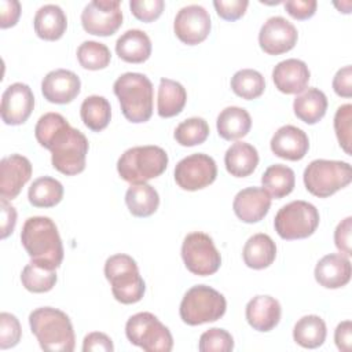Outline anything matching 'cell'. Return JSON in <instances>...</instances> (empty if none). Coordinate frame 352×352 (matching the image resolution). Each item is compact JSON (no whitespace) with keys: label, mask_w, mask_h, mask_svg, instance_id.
<instances>
[{"label":"cell","mask_w":352,"mask_h":352,"mask_svg":"<svg viewBox=\"0 0 352 352\" xmlns=\"http://www.w3.org/2000/svg\"><path fill=\"white\" fill-rule=\"evenodd\" d=\"M34 136L40 146L51 151V162L58 172L74 176L85 169L88 140L81 131L70 126L62 114L41 116L34 126Z\"/></svg>","instance_id":"1"},{"label":"cell","mask_w":352,"mask_h":352,"mask_svg":"<svg viewBox=\"0 0 352 352\" xmlns=\"http://www.w3.org/2000/svg\"><path fill=\"white\" fill-rule=\"evenodd\" d=\"M21 242L32 261L56 270L63 260V245L56 224L47 216L26 219L21 231Z\"/></svg>","instance_id":"2"},{"label":"cell","mask_w":352,"mask_h":352,"mask_svg":"<svg viewBox=\"0 0 352 352\" xmlns=\"http://www.w3.org/2000/svg\"><path fill=\"white\" fill-rule=\"evenodd\" d=\"M29 324L41 349L51 352H72L74 349L73 324L63 311L52 307L36 308L29 315Z\"/></svg>","instance_id":"3"},{"label":"cell","mask_w":352,"mask_h":352,"mask_svg":"<svg viewBox=\"0 0 352 352\" xmlns=\"http://www.w3.org/2000/svg\"><path fill=\"white\" fill-rule=\"evenodd\" d=\"M124 117L135 124L146 122L153 114L154 89L150 78L142 73H124L113 85Z\"/></svg>","instance_id":"4"},{"label":"cell","mask_w":352,"mask_h":352,"mask_svg":"<svg viewBox=\"0 0 352 352\" xmlns=\"http://www.w3.org/2000/svg\"><path fill=\"white\" fill-rule=\"evenodd\" d=\"M168 154L160 146H136L121 154L117 161V172L125 182L146 183L161 176L168 166Z\"/></svg>","instance_id":"5"},{"label":"cell","mask_w":352,"mask_h":352,"mask_svg":"<svg viewBox=\"0 0 352 352\" xmlns=\"http://www.w3.org/2000/svg\"><path fill=\"white\" fill-rule=\"evenodd\" d=\"M104 276L110 282L111 293L118 302L135 304L143 298L146 283L131 256L124 253L110 256L104 263Z\"/></svg>","instance_id":"6"},{"label":"cell","mask_w":352,"mask_h":352,"mask_svg":"<svg viewBox=\"0 0 352 352\" xmlns=\"http://www.w3.org/2000/svg\"><path fill=\"white\" fill-rule=\"evenodd\" d=\"M227 309L224 296L206 285H197L187 290L180 302L182 320L190 326H198L219 320Z\"/></svg>","instance_id":"7"},{"label":"cell","mask_w":352,"mask_h":352,"mask_svg":"<svg viewBox=\"0 0 352 352\" xmlns=\"http://www.w3.org/2000/svg\"><path fill=\"white\" fill-rule=\"evenodd\" d=\"M302 180L312 195L327 198L351 183L352 169L344 161L314 160L307 165Z\"/></svg>","instance_id":"8"},{"label":"cell","mask_w":352,"mask_h":352,"mask_svg":"<svg viewBox=\"0 0 352 352\" xmlns=\"http://www.w3.org/2000/svg\"><path fill=\"white\" fill-rule=\"evenodd\" d=\"M125 336L131 344L146 352H169L173 337L169 329L151 312H138L125 324Z\"/></svg>","instance_id":"9"},{"label":"cell","mask_w":352,"mask_h":352,"mask_svg":"<svg viewBox=\"0 0 352 352\" xmlns=\"http://www.w3.org/2000/svg\"><path fill=\"white\" fill-rule=\"evenodd\" d=\"M319 226L318 209L307 201H292L275 214L274 227L282 239H304L311 236Z\"/></svg>","instance_id":"10"},{"label":"cell","mask_w":352,"mask_h":352,"mask_svg":"<svg viewBox=\"0 0 352 352\" xmlns=\"http://www.w3.org/2000/svg\"><path fill=\"white\" fill-rule=\"evenodd\" d=\"M182 258L186 268L198 276L213 275L221 265V256L213 239L201 231L186 235L182 243Z\"/></svg>","instance_id":"11"},{"label":"cell","mask_w":352,"mask_h":352,"mask_svg":"<svg viewBox=\"0 0 352 352\" xmlns=\"http://www.w3.org/2000/svg\"><path fill=\"white\" fill-rule=\"evenodd\" d=\"M217 165L214 160L204 153H195L180 160L175 166L176 184L187 191L208 187L216 180Z\"/></svg>","instance_id":"12"},{"label":"cell","mask_w":352,"mask_h":352,"mask_svg":"<svg viewBox=\"0 0 352 352\" xmlns=\"http://www.w3.org/2000/svg\"><path fill=\"white\" fill-rule=\"evenodd\" d=\"M81 25L87 33L94 36L114 34L122 25L121 1L94 0L88 3L81 12Z\"/></svg>","instance_id":"13"},{"label":"cell","mask_w":352,"mask_h":352,"mask_svg":"<svg viewBox=\"0 0 352 352\" xmlns=\"http://www.w3.org/2000/svg\"><path fill=\"white\" fill-rule=\"evenodd\" d=\"M210 28L212 22L209 12L198 4H190L180 8L173 22L175 34L187 45L202 43L209 36Z\"/></svg>","instance_id":"14"},{"label":"cell","mask_w":352,"mask_h":352,"mask_svg":"<svg viewBox=\"0 0 352 352\" xmlns=\"http://www.w3.org/2000/svg\"><path fill=\"white\" fill-rule=\"evenodd\" d=\"M297 38V29L283 16L268 18L258 32L260 48L268 55H280L293 50Z\"/></svg>","instance_id":"15"},{"label":"cell","mask_w":352,"mask_h":352,"mask_svg":"<svg viewBox=\"0 0 352 352\" xmlns=\"http://www.w3.org/2000/svg\"><path fill=\"white\" fill-rule=\"evenodd\" d=\"M33 107L34 96L30 87L23 82H14L3 92L1 120L7 125H21L30 117Z\"/></svg>","instance_id":"16"},{"label":"cell","mask_w":352,"mask_h":352,"mask_svg":"<svg viewBox=\"0 0 352 352\" xmlns=\"http://www.w3.org/2000/svg\"><path fill=\"white\" fill-rule=\"evenodd\" d=\"M32 164L21 154H11L0 161V195L14 199L30 180Z\"/></svg>","instance_id":"17"},{"label":"cell","mask_w":352,"mask_h":352,"mask_svg":"<svg viewBox=\"0 0 352 352\" xmlns=\"http://www.w3.org/2000/svg\"><path fill=\"white\" fill-rule=\"evenodd\" d=\"M81 89L80 77L72 70L56 69L50 72L41 81V92L44 98L56 104L70 103L77 98Z\"/></svg>","instance_id":"18"},{"label":"cell","mask_w":352,"mask_h":352,"mask_svg":"<svg viewBox=\"0 0 352 352\" xmlns=\"http://www.w3.org/2000/svg\"><path fill=\"white\" fill-rule=\"evenodd\" d=\"M271 208V195L263 187H246L241 190L232 202L234 213L243 223L263 220Z\"/></svg>","instance_id":"19"},{"label":"cell","mask_w":352,"mask_h":352,"mask_svg":"<svg viewBox=\"0 0 352 352\" xmlns=\"http://www.w3.org/2000/svg\"><path fill=\"white\" fill-rule=\"evenodd\" d=\"M270 146L276 157L289 161H300L308 153L309 139L302 129L294 125H283L274 133Z\"/></svg>","instance_id":"20"},{"label":"cell","mask_w":352,"mask_h":352,"mask_svg":"<svg viewBox=\"0 0 352 352\" xmlns=\"http://www.w3.org/2000/svg\"><path fill=\"white\" fill-rule=\"evenodd\" d=\"M311 73L305 62L290 58L279 62L272 70V80L278 91L293 95L301 94L309 81Z\"/></svg>","instance_id":"21"},{"label":"cell","mask_w":352,"mask_h":352,"mask_svg":"<svg viewBox=\"0 0 352 352\" xmlns=\"http://www.w3.org/2000/svg\"><path fill=\"white\" fill-rule=\"evenodd\" d=\"M314 275L320 286L326 289H340L351 280V261L341 253L326 254L318 261Z\"/></svg>","instance_id":"22"},{"label":"cell","mask_w":352,"mask_h":352,"mask_svg":"<svg viewBox=\"0 0 352 352\" xmlns=\"http://www.w3.org/2000/svg\"><path fill=\"white\" fill-rule=\"evenodd\" d=\"M246 320L257 331H271L280 320L282 308L276 298L271 296H256L245 309Z\"/></svg>","instance_id":"23"},{"label":"cell","mask_w":352,"mask_h":352,"mask_svg":"<svg viewBox=\"0 0 352 352\" xmlns=\"http://www.w3.org/2000/svg\"><path fill=\"white\" fill-rule=\"evenodd\" d=\"M116 52L128 63H143L151 55V40L143 30L129 29L117 38Z\"/></svg>","instance_id":"24"},{"label":"cell","mask_w":352,"mask_h":352,"mask_svg":"<svg viewBox=\"0 0 352 352\" xmlns=\"http://www.w3.org/2000/svg\"><path fill=\"white\" fill-rule=\"evenodd\" d=\"M33 26L36 34L47 41L59 40L67 28V18L63 10L56 4L40 7L34 15Z\"/></svg>","instance_id":"25"},{"label":"cell","mask_w":352,"mask_h":352,"mask_svg":"<svg viewBox=\"0 0 352 352\" xmlns=\"http://www.w3.org/2000/svg\"><path fill=\"white\" fill-rule=\"evenodd\" d=\"M224 164L231 176L246 177L252 175L258 165V153L254 146L246 142H235L227 148Z\"/></svg>","instance_id":"26"},{"label":"cell","mask_w":352,"mask_h":352,"mask_svg":"<svg viewBox=\"0 0 352 352\" xmlns=\"http://www.w3.org/2000/svg\"><path fill=\"white\" fill-rule=\"evenodd\" d=\"M242 257L249 268L264 270L275 261L276 245L270 235L263 232L254 234L246 241Z\"/></svg>","instance_id":"27"},{"label":"cell","mask_w":352,"mask_h":352,"mask_svg":"<svg viewBox=\"0 0 352 352\" xmlns=\"http://www.w3.org/2000/svg\"><path fill=\"white\" fill-rule=\"evenodd\" d=\"M216 126L219 136L226 140H236L249 133L252 128V118L243 107L228 106L217 116Z\"/></svg>","instance_id":"28"},{"label":"cell","mask_w":352,"mask_h":352,"mask_svg":"<svg viewBox=\"0 0 352 352\" xmlns=\"http://www.w3.org/2000/svg\"><path fill=\"white\" fill-rule=\"evenodd\" d=\"M293 110L298 120L314 125L319 122L327 110V98L318 88H308L297 95L293 102Z\"/></svg>","instance_id":"29"},{"label":"cell","mask_w":352,"mask_h":352,"mask_svg":"<svg viewBox=\"0 0 352 352\" xmlns=\"http://www.w3.org/2000/svg\"><path fill=\"white\" fill-rule=\"evenodd\" d=\"M187 102L186 88L170 78H161L158 87L157 111L162 118H170L182 113Z\"/></svg>","instance_id":"30"},{"label":"cell","mask_w":352,"mask_h":352,"mask_svg":"<svg viewBox=\"0 0 352 352\" xmlns=\"http://www.w3.org/2000/svg\"><path fill=\"white\" fill-rule=\"evenodd\" d=\"M125 204L133 216L148 217L158 209L160 195L153 186L135 183L125 192Z\"/></svg>","instance_id":"31"},{"label":"cell","mask_w":352,"mask_h":352,"mask_svg":"<svg viewBox=\"0 0 352 352\" xmlns=\"http://www.w3.org/2000/svg\"><path fill=\"white\" fill-rule=\"evenodd\" d=\"M327 336L324 320L318 315H305L297 320L293 329V340L302 348L320 346Z\"/></svg>","instance_id":"32"},{"label":"cell","mask_w":352,"mask_h":352,"mask_svg":"<svg viewBox=\"0 0 352 352\" xmlns=\"http://www.w3.org/2000/svg\"><path fill=\"white\" fill-rule=\"evenodd\" d=\"M263 188L274 198L289 195L296 184L294 170L282 164H274L265 169L261 176Z\"/></svg>","instance_id":"33"},{"label":"cell","mask_w":352,"mask_h":352,"mask_svg":"<svg viewBox=\"0 0 352 352\" xmlns=\"http://www.w3.org/2000/svg\"><path fill=\"white\" fill-rule=\"evenodd\" d=\"M80 116L88 129L99 132L109 125L111 118V107L106 98L91 95L82 100Z\"/></svg>","instance_id":"34"},{"label":"cell","mask_w":352,"mask_h":352,"mask_svg":"<svg viewBox=\"0 0 352 352\" xmlns=\"http://www.w3.org/2000/svg\"><path fill=\"white\" fill-rule=\"evenodd\" d=\"M28 198L36 208H52L62 201L63 186L51 176H41L29 187Z\"/></svg>","instance_id":"35"},{"label":"cell","mask_w":352,"mask_h":352,"mask_svg":"<svg viewBox=\"0 0 352 352\" xmlns=\"http://www.w3.org/2000/svg\"><path fill=\"white\" fill-rule=\"evenodd\" d=\"M21 282L32 293H45L55 286L56 272L55 270L30 261L21 272Z\"/></svg>","instance_id":"36"},{"label":"cell","mask_w":352,"mask_h":352,"mask_svg":"<svg viewBox=\"0 0 352 352\" xmlns=\"http://www.w3.org/2000/svg\"><path fill=\"white\" fill-rule=\"evenodd\" d=\"M231 89L239 98L252 100L261 96L265 89V80L263 74L254 69H242L232 76Z\"/></svg>","instance_id":"37"},{"label":"cell","mask_w":352,"mask_h":352,"mask_svg":"<svg viewBox=\"0 0 352 352\" xmlns=\"http://www.w3.org/2000/svg\"><path fill=\"white\" fill-rule=\"evenodd\" d=\"M78 63L88 70H100L109 66L111 60L110 50L106 44L88 40L78 45L77 48Z\"/></svg>","instance_id":"38"},{"label":"cell","mask_w":352,"mask_h":352,"mask_svg":"<svg viewBox=\"0 0 352 352\" xmlns=\"http://www.w3.org/2000/svg\"><path fill=\"white\" fill-rule=\"evenodd\" d=\"M175 140L184 147L204 143L209 136V125L201 117H191L182 121L175 129Z\"/></svg>","instance_id":"39"},{"label":"cell","mask_w":352,"mask_h":352,"mask_svg":"<svg viewBox=\"0 0 352 352\" xmlns=\"http://www.w3.org/2000/svg\"><path fill=\"white\" fill-rule=\"evenodd\" d=\"M198 349L201 352H231L234 349V338L227 330L212 327L201 334Z\"/></svg>","instance_id":"40"},{"label":"cell","mask_w":352,"mask_h":352,"mask_svg":"<svg viewBox=\"0 0 352 352\" xmlns=\"http://www.w3.org/2000/svg\"><path fill=\"white\" fill-rule=\"evenodd\" d=\"M352 104L346 103L337 109L334 116V131L340 146L346 154H351V131H352Z\"/></svg>","instance_id":"41"},{"label":"cell","mask_w":352,"mask_h":352,"mask_svg":"<svg viewBox=\"0 0 352 352\" xmlns=\"http://www.w3.org/2000/svg\"><path fill=\"white\" fill-rule=\"evenodd\" d=\"M22 336L18 318L10 312L0 314V349L15 346Z\"/></svg>","instance_id":"42"},{"label":"cell","mask_w":352,"mask_h":352,"mask_svg":"<svg viewBox=\"0 0 352 352\" xmlns=\"http://www.w3.org/2000/svg\"><path fill=\"white\" fill-rule=\"evenodd\" d=\"M164 0H131L129 8L135 18L143 22L155 21L164 11Z\"/></svg>","instance_id":"43"},{"label":"cell","mask_w":352,"mask_h":352,"mask_svg":"<svg viewBox=\"0 0 352 352\" xmlns=\"http://www.w3.org/2000/svg\"><path fill=\"white\" fill-rule=\"evenodd\" d=\"M213 6L220 18L226 21H236L246 12L248 0H214Z\"/></svg>","instance_id":"44"},{"label":"cell","mask_w":352,"mask_h":352,"mask_svg":"<svg viewBox=\"0 0 352 352\" xmlns=\"http://www.w3.org/2000/svg\"><path fill=\"white\" fill-rule=\"evenodd\" d=\"M351 231H352V217L348 216L338 223L334 231V243L336 248L344 253V256H351Z\"/></svg>","instance_id":"45"},{"label":"cell","mask_w":352,"mask_h":352,"mask_svg":"<svg viewBox=\"0 0 352 352\" xmlns=\"http://www.w3.org/2000/svg\"><path fill=\"white\" fill-rule=\"evenodd\" d=\"M283 6L290 16L298 21H304L315 14L318 3L315 0H287Z\"/></svg>","instance_id":"46"},{"label":"cell","mask_w":352,"mask_h":352,"mask_svg":"<svg viewBox=\"0 0 352 352\" xmlns=\"http://www.w3.org/2000/svg\"><path fill=\"white\" fill-rule=\"evenodd\" d=\"M82 351L84 352H92V351H95V352H98V351L113 352L114 345H113L111 338L107 334L100 333V331H92V333H89L84 337Z\"/></svg>","instance_id":"47"},{"label":"cell","mask_w":352,"mask_h":352,"mask_svg":"<svg viewBox=\"0 0 352 352\" xmlns=\"http://www.w3.org/2000/svg\"><path fill=\"white\" fill-rule=\"evenodd\" d=\"M21 16V4L18 0L0 1V28L7 29L16 25Z\"/></svg>","instance_id":"48"},{"label":"cell","mask_w":352,"mask_h":352,"mask_svg":"<svg viewBox=\"0 0 352 352\" xmlns=\"http://www.w3.org/2000/svg\"><path fill=\"white\" fill-rule=\"evenodd\" d=\"M333 89L338 96H352V67L349 65L341 67L333 78Z\"/></svg>","instance_id":"49"},{"label":"cell","mask_w":352,"mask_h":352,"mask_svg":"<svg viewBox=\"0 0 352 352\" xmlns=\"http://www.w3.org/2000/svg\"><path fill=\"white\" fill-rule=\"evenodd\" d=\"M16 224V210L8 204V199L1 198V239H6L10 234H12Z\"/></svg>","instance_id":"50"},{"label":"cell","mask_w":352,"mask_h":352,"mask_svg":"<svg viewBox=\"0 0 352 352\" xmlns=\"http://www.w3.org/2000/svg\"><path fill=\"white\" fill-rule=\"evenodd\" d=\"M334 341L340 351L349 352L352 349V322L344 320L338 323L334 331Z\"/></svg>","instance_id":"51"}]
</instances>
